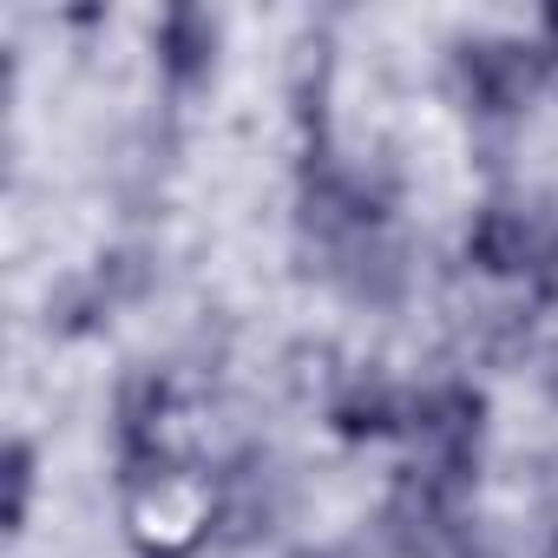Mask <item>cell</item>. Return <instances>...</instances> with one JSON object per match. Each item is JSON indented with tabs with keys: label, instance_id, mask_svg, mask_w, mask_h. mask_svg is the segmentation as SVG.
Masks as SVG:
<instances>
[{
	"label": "cell",
	"instance_id": "cell-16",
	"mask_svg": "<svg viewBox=\"0 0 558 558\" xmlns=\"http://www.w3.org/2000/svg\"><path fill=\"white\" fill-rule=\"evenodd\" d=\"M545 381H551V395H558V355H551V368H545Z\"/></svg>",
	"mask_w": 558,
	"mask_h": 558
},
{
	"label": "cell",
	"instance_id": "cell-6",
	"mask_svg": "<svg viewBox=\"0 0 558 558\" xmlns=\"http://www.w3.org/2000/svg\"><path fill=\"white\" fill-rule=\"evenodd\" d=\"M329 421L342 440H381L408 427V395H395L381 375H349L342 395L329 401Z\"/></svg>",
	"mask_w": 558,
	"mask_h": 558
},
{
	"label": "cell",
	"instance_id": "cell-17",
	"mask_svg": "<svg viewBox=\"0 0 558 558\" xmlns=\"http://www.w3.org/2000/svg\"><path fill=\"white\" fill-rule=\"evenodd\" d=\"M290 558H336V551H290Z\"/></svg>",
	"mask_w": 558,
	"mask_h": 558
},
{
	"label": "cell",
	"instance_id": "cell-4",
	"mask_svg": "<svg viewBox=\"0 0 558 558\" xmlns=\"http://www.w3.org/2000/svg\"><path fill=\"white\" fill-rule=\"evenodd\" d=\"M276 532V480L256 453H236L217 473V538L230 545H256Z\"/></svg>",
	"mask_w": 558,
	"mask_h": 558
},
{
	"label": "cell",
	"instance_id": "cell-7",
	"mask_svg": "<svg viewBox=\"0 0 558 558\" xmlns=\"http://www.w3.org/2000/svg\"><path fill=\"white\" fill-rule=\"evenodd\" d=\"M217 60V21L204 8H171L158 21V66L171 86H197Z\"/></svg>",
	"mask_w": 558,
	"mask_h": 558
},
{
	"label": "cell",
	"instance_id": "cell-9",
	"mask_svg": "<svg viewBox=\"0 0 558 558\" xmlns=\"http://www.w3.org/2000/svg\"><path fill=\"white\" fill-rule=\"evenodd\" d=\"M93 283L106 290V303H145V296H151V283H158V256H151V250H138V243H119V250H106V256H99Z\"/></svg>",
	"mask_w": 558,
	"mask_h": 558
},
{
	"label": "cell",
	"instance_id": "cell-14",
	"mask_svg": "<svg viewBox=\"0 0 558 558\" xmlns=\"http://www.w3.org/2000/svg\"><path fill=\"white\" fill-rule=\"evenodd\" d=\"M525 283H532V296H538V303H558V230L538 243V263H532Z\"/></svg>",
	"mask_w": 558,
	"mask_h": 558
},
{
	"label": "cell",
	"instance_id": "cell-8",
	"mask_svg": "<svg viewBox=\"0 0 558 558\" xmlns=\"http://www.w3.org/2000/svg\"><path fill=\"white\" fill-rule=\"evenodd\" d=\"M460 342H466V355H480V362L506 368V362H519V355L532 349V310H519V303L473 310V316H466V329H460Z\"/></svg>",
	"mask_w": 558,
	"mask_h": 558
},
{
	"label": "cell",
	"instance_id": "cell-2",
	"mask_svg": "<svg viewBox=\"0 0 558 558\" xmlns=\"http://www.w3.org/2000/svg\"><path fill=\"white\" fill-rule=\"evenodd\" d=\"M453 86L480 119H512L545 86V47L519 40H466L453 47Z\"/></svg>",
	"mask_w": 558,
	"mask_h": 558
},
{
	"label": "cell",
	"instance_id": "cell-3",
	"mask_svg": "<svg viewBox=\"0 0 558 558\" xmlns=\"http://www.w3.org/2000/svg\"><path fill=\"white\" fill-rule=\"evenodd\" d=\"M558 230V217L545 210H519V204H486L466 230V263L486 276H532L538 243Z\"/></svg>",
	"mask_w": 558,
	"mask_h": 558
},
{
	"label": "cell",
	"instance_id": "cell-1",
	"mask_svg": "<svg viewBox=\"0 0 558 558\" xmlns=\"http://www.w3.org/2000/svg\"><path fill=\"white\" fill-rule=\"evenodd\" d=\"M125 532L145 558H184L217 532V480L191 466L125 480Z\"/></svg>",
	"mask_w": 558,
	"mask_h": 558
},
{
	"label": "cell",
	"instance_id": "cell-13",
	"mask_svg": "<svg viewBox=\"0 0 558 558\" xmlns=\"http://www.w3.org/2000/svg\"><path fill=\"white\" fill-rule=\"evenodd\" d=\"M34 473H40L34 440H8V460H0V480H8V532H27V512H34Z\"/></svg>",
	"mask_w": 558,
	"mask_h": 558
},
{
	"label": "cell",
	"instance_id": "cell-11",
	"mask_svg": "<svg viewBox=\"0 0 558 558\" xmlns=\"http://www.w3.org/2000/svg\"><path fill=\"white\" fill-rule=\"evenodd\" d=\"M323 93H329V40L310 34L296 40V60H290V99H296V119L323 125Z\"/></svg>",
	"mask_w": 558,
	"mask_h": 558
},
{
	"label": "cell",
	"instance_id": "cell-12",
	"mask_svg": "<svg viewBox=\"0 0 558 558\" xmlns=\"http://www.w3.org/2000/svg\"><path fill=\"white\" fill-rule=\"evenodd\" d=\"M283 368H290V395L296 401H316V395H336V349L329 342H296L290 355H283Z\"/></svg>",
	"mask_w": 558,
	"mask_h": 558
},
{
	"label": "cell",
	"instance_id": "cell-10",
	"mask_svg": "<svg viewBox=\"0 0 558 558\" xmlns=\"http://www.w3.org/2000/svg\"><path fill=\"white\" fill-rule=\"evenodd\" d=\"M106 310H112V303H106V290L93 283V276H66V283L47 296V323H53V336H86V329H99Z\"/></svg>",
	"mask_w": 558,
	"mask_h": 558
},
{
	"label": "cell",
	"instance_id": "cell-5",
	"mask_svg": "<svg viewBox=\"0 0 558 558\" xmlns=\"http://www.w3.org/2000/svg\"><path fill=\"white\" fill-rule=\"evenodd\" d=\"M342 283H349V296L355 303H375V310H388V303H401L408 296V250L395 243V236H381V230H368V236H355L349 250H342Z\"/></svg>",
	"mask_w": 558,
	"mask_h": 558
},
{
	"label": "cell",
	"instance_id": "cell-15",
	"mask_svg": "<svg viewBox=\"0 0 558 558\" xmlns=\"http://www.w3.org/2000/svg\"><path fill=\"white\" fill-rule=\"evenodd\" d=\"M545 60H558V8H545Z\"/></svg>",
	"mask_w": 558,
	"mask_h": 558
}]
</instances>
